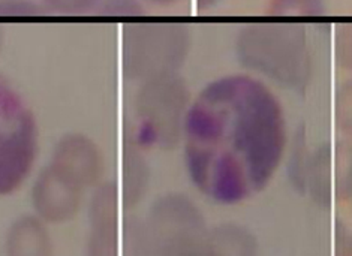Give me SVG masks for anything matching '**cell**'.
Instances as JSON below:
<instances>
[{
    "label": "cell",
    "mask_w": 352,
    "mask_h": 256,
    "mask_svg": "<svg viewBox=\"0 0 352 256\" xmlns=\"http://www.w3.org/2000/svg\"><path fill=\"white\" fill-rule=\"evenodd\" d=\"M289 146L280 99L246 72L217 77L192 97L183 125V162L197 191L239 205L265 191Z\"/></svg>",
    "instance_id": "cell-1"
},
{
    "label": "cell",
    "mask_w": 352,
    "mask_h": 256,
    "mask_svg": "<svg viewBox=\"0 0 352 256\" xmlns=\"http://www.w3.org/2000/svg\"><path fill=\"white\" fill-rule=\"evenodd\" d=\"M236 60L268 86L303 93L314 73L306 26L294 21H249L234 38Z\"/></svg>",
    "instance_id": "cell-2"
},
{
    "label": "cell",
    "mask_w": 352,
    "mask_h": 256,
    "mask_svg": "<svg viewBox=\"0 0 352 256\" xmlns=\"http://www.w3.org/2000/svg\"><path fill=\"white\" fill-rule=\"evenodd\" d=\"M194 38L186 23L155 20L129 23L122 33V73L135 84L180 73Z\"/></svg>",
    "instance_id": "cell-3"
},
{
    "label": "cell",
    "mask_w": 352,
    "mask_h": 256,
    "mask_svg": "<svg viewBox=\"0 0 352 256\" xmlns=\"http://www.w3.org/2000/svg\"><path fill=\"white\" fill-rule=\"evenodd\" d=\"M192 97L180 73L141 82L133 97V128L129 138L144 152L173 150L182 144Z\"/></svg>",
    "instance_id": "cell-4"
},
{
    "label": "cell",
    "mask_w": 352,
    "mask_h": 256,
    "mask_svg": "<svg viewBox=\"0 0 352 256\" xmlns=\"http://www.w3.org/2000/svg\"><path fill=\"white\" fill-rule=\"evenodd\" d=\"M39 158L36 115L14 87L0 102V198L26 185Z\"/></svg>",
    "instance_id": "cell-5"
},
{
    "label": "cell",
    "mask_w": 352,
    "mask_h": 256,
    "mask_svg": "<svg viewBox=\"0 0 352 256\" xmlns=\"http://www.w3.org/2000/svg\"><path fill=\"white\" fill-rule=\"evenodd\" d=\"M142 222L152 256H207L206 219L186 195L157 198Z\"/></svg>",
    "instance_id": "cell-6"
},
{
    "label": "cell",
    "mask_w": 352,
    "mask_h": 256,
    "mask_svg": "<svg viewBox=\"0 0 352 256\" xmlns=\"http://www.w3.org/2000/svg\"><path fill=\"white\" fill-rule=\"evenodd\" d=\"M352 187V141L322 143L310 150L303 194L322 207L348 200Z\"/></svg>",
    "instance_id": "cell-7"
},
{
    "label": "cell",
    "mask_w": 352,
    "mask_h": 256,
    "mask_svg": "<svg viewBox=\"0 0 352 256\" xmlns=\"http://www.w3.org/2000/svg\"><path fill=\"white\" fill-rule=\"evenodd\" d=\"M48 165L81 191L104 181L105 154L94 138L82 132H66L56 139Z\"/></svg>",
    "instance_id": "cell-8"
},
{
    "label": "cell",
    "mask_w": 352,
    "mask_h": 256,
    "mask_svg": "<svg viewBox=\"0 0 352 256\" xmlns=\"http://www.w3.org/2000/svg\"><path fill=\"white\" fill-rule=\"evenodd\" d=\"M119 187L113 181H102L91 189L87 204L86 256H120V209Z\"/></svg>",
    "instance_id": "cell-9"
},
{
    "label": "cell",
    "mask_w": 352,
    "mask_h": 256,
    "mask_svg": "<svg viewBox=\"0 0 352 256\" xmlns=\"http://www.w3.org/2000/svg\"><path fill=\"white\" fill-rule=\"evenodd\" d=\"M30 204L35 216L47 225H63L78 216L85 191L69 183L47 163L33 178Z\"/></svg>",
    "instance_id": "cell-10"
},
{
    "label": "cell",
    "mask_w": 352,
    "mask_h": 256,
    "mask_svg": "<svg viewBox=\"0 0 352 256\" xmlns=\"http://www.w3.org/2000/svg\"><path fill=\"white\" fill-rule=\"evenodd\" d=\"M54 244L48 225L35 214H23L8 228L5 256H53Z\"/></svg>",
    "instance_id": "cell-11"
},
{
    "label": "cell",
    "mask_w": 352,
    "mask_h": 256,
    "mask_svg": "<svg viewBox=\"0 0 352 256\" xmlns=\"http://www.w3.org/2000/svg\"><path fill=\"white\" fill-rule=\"evenodd\" d=\"M120 183L117 185L123 209H133L144 200L150 185V168L142 148L128 137L120 159Z\"/></svg>",
    "instance_id": "cell-12"
},
{
    "label": "cell",
    "mask_w": 352,
    "mask_h": 256,
    "mask_svg": "<svg viewBox=\"0 0 352 256\" xmlns=\"http://www.w3.org/2000/svg\"><path fill=\"white\" fill-rule=\"evenodd\" d=\"M207 256H258L256 238L237 224L208 228Z\"/></svg>",
    "instance_id": "cell-13"
},
{
    "label": "cell",
    "mask_w": 352,
    "mask_h": 256,
    "mask_svg": "<svg viewBox=\"0 0 352 256\" xmlns=\"http://www.w3.org/2000/svg\"><path fill=\"white\" fill-rule=\"evenodd\" d=\"M265 12L273 19H320L327 14L325 0H268Z\"/></svg>",
    "instance_id": "cell-14"
},
{
    "label": "cell",
    "mask_w": 352,
    "mask_h": 256,
    "mask_svg": "<svg viewBox=\"0 0 352 256\" xmlns=\"http://www.w3.org/2000/svg\"><path fill=\"white\" fill-rule=\"evenodd\" d=\"M307 139L305 130L301 129L298 134H296L294 139H292V144L288 146L287 156L285 159H288V176L292 187L296 191L303 194V185H305V176L309 163V156H310V148L307 146Z\"/></svg>",
    "instance_id": "cell-15"
},
{
    "label": "cell",
    "mask_w": 352,
    "mask_h": 256,
    "mask_svg": "<svg viewBox=\"0 0 352 256\" xmlns=\"http://www.w3.org/2000/svg\"><path fill=\"white\" fill-rule=\"evenodd\" d=\"M334 117L340 134L352 141V77L339 86L334 99Z\"/></svg>",
    "instance_id": "cell-16"
},
{
    "label": "cell",
    "mask_w": 352,
    "mask_h": 256,
    "mask_svg": "<svg viewBox=\"0 0 352 256\" xmlns=\"http://www.w3.org/2000/svg\"><path fill=\"white\" fill-rule=\"evenodd\" d=\"M47 15L85 16L96 14L102 0H38Z\"/></svg>",
    "instance_id": "cell-17"
},
{
    "label": "cell",
    "mask_w": 352,
    "mask_h": 256,
    "mask_svg": "<svg viewBox=\"0 0 352 256\" xmlns=\"http://www.w3.org/2000/svg\"><path fill=\"white\" fill-rule=\"evenodd\" d=\"M96 15L107 19H140L146 15V5L141 0H102Z\"/></svg>",
    "instance_id": "cell-18"
},
{
    "label": "cell",
    "mask_w": 352,
    "mask_h": 256,
    "mask_svg": "<svg viewBox=\"0 0 352 256\" xmlns=\"http://www.w3.org/2000/svg\"><path fill=\"white\" fill-rule=\"evenodd\" d=\"M334 59L340 69L352 73V21L338 24L334 33Z\"/></svg>",
    "instance_id": "cell-19"
},
{
    "label": "cell",
    "mask_w": 352,
    "mask_h": 256,
    "mask_svg": "<svg viewBox=\"0 0 352 256\" xmlns=\"http://www.w3.org/2000/svg\"><path fill=\"white\" fill-rule=\"evenodd\" d=\"M47 15L38 0H0V20L2 19H38Z\"/></svg>",
    "instance_id": "cell-20"
},
{
    "label": "cell",
    "mask_w": 352,
    "mask_h": 256,
    "mask_svg": "<svg viewBox=\"0 0 352 256\" xmlns=\"http://www.w3.org/2000/svg\"><path fill=\"white\" fill-rule=\"evenodd\" d=\"M222 0H194V6L198 12L210 11L219 5Z\"/></svg>",
    "instance_id": "cell-21"
},
{
    "label": "cell",
    "mask_w": 352,
    "mask_h": 256,
    "mask_svg": "<svg viewBox=\"0 0 352 256\" xmlns=\"http://www.w3.org/2000/svg\"><path fill=\"white\" fill-rule=\"evenodd\" d=\"M146 6H156V8H170L179 5L183 0H141Z\"/></svg>",
    "instance_id": "cell-22"
},
{
    "label": "cell",
    "mask_w": 352,
    "mask_h": 256,
    "mask_svg": "<svg viewBox=\"0 0 352 256\" xmlns=\"http://www.w3.org/2000/svg\"><path fill=\"white\" fill-rule=\"evenodd\" d=\"M339 256H352V233L345 235L339 249Z\"/></svg>",
    "instance_id": "cell-23"
},
{
    "label": "cell",
    "mask_w": 352,
    "mask_h": 256,
    "mask_svg": "<svg viewBox=\"0 0 352 256\" xmlns=\"http://www.w3.org/2000/svg\"><path fill=\"white\" fill-rule=\"evenodd\" d=\"M12 86L11 82H8V80H5L3 77H0V102L3 101L5 95L8 93V90H10Z\"/></svg>",
    "instance_id": "cell-24"
},
{
    "label": "cell",
    "mask_w": 352,
    "mask_h": 256,
    "mask_svg": "<svg viewBox=\"0 0 352 256\" xmlns=\"http://www.w3.org/2000/svg\"><path fill=\"white\" fill-rule=\"evenodd\" d=\"M5 43H6V32H5L3 24H0V54H2V51H3Z\"/></svg>",
    "instance_id": "cell-25"
},
{
    "label": "cell",
    "mask_w": 352,
    "mask_h": 256,
    "mask_svg": "<svg viewBox=\"0 0 352 256\" xmlns=\"http://www.w3.org/2000/svg\"><path fill=\"white\" fill-rule=\"evenodd\" d=\"M346 202H349L351 209H352V187H351V192H349V195H348V200H346Z\"/></svg>",
    "instance_id": "cell-26"
}]
</instances>
